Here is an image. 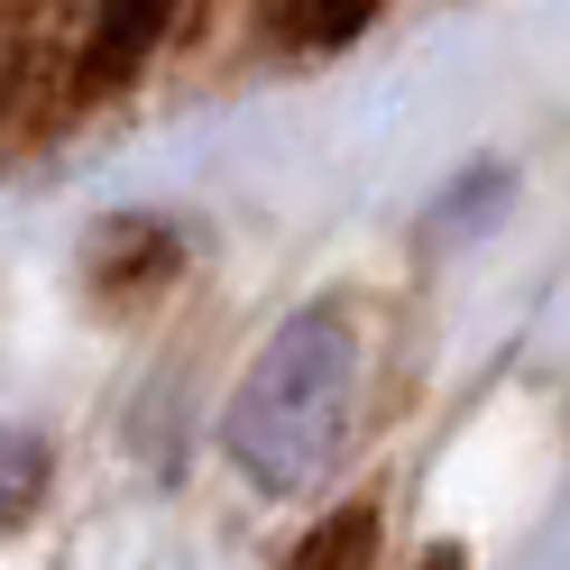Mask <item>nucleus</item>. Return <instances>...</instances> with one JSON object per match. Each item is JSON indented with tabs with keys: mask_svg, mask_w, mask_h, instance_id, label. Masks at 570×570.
<instances>
[{
	"mask_svg": "<svg viewBox=\"0 0 570 570\" xmlns=\"http://www.w3.org/2000/svg\"><path fill=\"white\" fill-rule=\"evenodd\" d=\"M285 570H377V507L360 497V507H341V515H323L295 543V561Z\"/></svg>",
	"mask_w": 570,
	"mask_h": 570,
	"instance_id": "2",
	"label": "nucleus"
},
{
	"mask_svg": "<svg viewBox=\"0 0 570 570\" xmlns=\"http://www.w3.org/2000/svg\"><path fill=\"white\" fill-rule=\"evenodd\" d=\"M350 423H360V313L341 295H313L248 360L222 414V451L258 497H295L341 460Z\"/></svg>",
	"mask_w": 570,
	"mask_h": 570,
	"instance_id": "1",
	"label": "nucleus"
},
{
	"mask_svg": "<svg viewBox=\"0 0 570 570\" xmlns=\"http://www.w3.org/2000/svg\"><path fill=\"white\" fill-rule=\"evenodd\" d=\"M368 10H377V0H295V28L313 47H350L368 28Z\"/></svg>",
	"mask_w": 570,
	"mask_h": 570,
	"instance_id": "4",
	"label": "nucleus"
},
{
	"mask_svg": "<svg viewBox=\"0 0 570 570\" xmlns=\"http://www.w3.org/2000/svg\"><path fill=\"white\" fill-rule=\"evenodd\" d=\"M157 28H166V0H101V38H111V75H120V65H129L138 47H148V38H157Z\"/></svg>",
	"mask_w": 570,
	"mask_h": 570,
	"instance_id": "3",
	"label": "nucleus"
}]
</instances>
